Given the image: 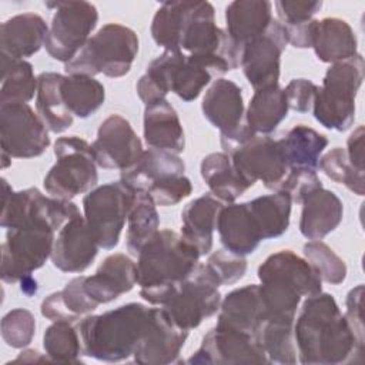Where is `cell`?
I'll list each match as a JSON object with an SVG mask.
<instances>
[{"label": "cell", "instance_id": "cell-1", "mask_svg": "<svg viewBox=\"0 0 365 365\" xmlns=\"http://www.w3.org/2000/svg\"><path fill=\"white\" fill-rule=\"evenodd\" d=\"M298 361L305 365H338L359 362L364 344L359 342L331 294L308 297L294 321Z\"/></svg>", "mask_w": 365, "mask_h": 365}, {"label": "cell", "instance_id": "cell-2", "mask_svg": "<svg viewBox=\"0 0 365 365\" xmlns=\"http://www.w3.org/2000/svg\"><path fill=\"white\" fill-rule=\"evenodd\" d=\"M200 257L198 250L181 234L160 230L137 255L140 297L163 307L198 265Z\"/></svg>", "mask_w": 365, "mask_h": 365}, {"label": "cell", "instance_id": "cell-3", "mask_svg": "<svg viewBox=\"0 0 365 365\" xmlns=\"http://www.w3.org/2000/svg\"><path fill=\"white\" fill-rule=\"evenodd\" d=\"M151 318L153 308L140 302L84 317L77 325L83 355L104 362L128 359L144 338Z\"/></svg>", "mask_w": 365, "mask_h": 365}, {"label": "cell", "instance_id": "cell-4", "mask_svg": "<svg viewBox=\"0 0 365 365\" xmlns=\"http://www.w3.org/2000/svg\"><path fill=\"white\" fill-rule=\"evenodd\" d=\"M257 274L267 315L295 317L302 297L322 292V281L314 267L291 250L271 254Z\"/></svg>", "mask_w": 365, "mask_h": 365}, {"label": "cell", "instance_id": "cell-5", "mask_svg": "<svg viewBox=\"0 0 365 365\" xmlns=\"http://www.w3.org/2000/svg\"><path fill=\"white\" fill-rule=\"evenodd\" d=\"M212 77L211 71L181 50H164L147 66L135 90L145 106L165 98L168 93L190 103L198 98Z\"/></svg>", "mask_w": 365, "mask_h": 365}, {"label": "cell", "instance_id": "cell-6", "mask_svg": "<svg viewBox=\"0 0 365 365\" xmlns=\"http://www.w3.org/2000/svg\"><path fill=\"white\" fill-rule=\"evenodd\" d=\"M137 53L138 37L135 31L118 23H107L64 64V70L67 74L90 77L104 74L118 78L131 70Z\"/></svg>", "mask_w": 365, "mask_h": 365}, {"label": "cell", "instance_id": "cell-7", "mask_svg": "<svg viewBox=\"0 0 365 365\" xmlns=\"http://www.w3.org/2000/svg\"><path fill=\"white\" fill-rule=\"evenodd\" d=\"M364 57L356 56L331 64L312 104L315 120L328 130L345 131L355 121V98L364 81Z\"/></svg>", "mask_w": 365, "mask_h": 365}, {"label": "cell", "instance_id": "cell-8", "mask_svg": "<svg viewBox=\"0 0 365 365\" xmlns=\"http://www.w3.org/2000/svg\"><path fill=\"white\" fill-rule=\"evenodd\" d=\"M53 151L56 163L43 180V187L50 197L71 200L96 188L98 165L91 144L77 135H66L56 140Z\"/></svg>", "mask_w": 365, "mask_h": 365}, {"label": "cell", "instance_id": "cell-9", "mask_svg": "<svg viewBox=\"0 0 365 365\" xmlns=\"http://www.w3.org/2000/svg\"><path fill=\"white\" fill-rule=\"evenodd\" d=\"M56 230L47 222L9 228L1 244V279L14 284L41 268L51 257Z\"/></svg>", "mask_w": 365, "mask_h": 365}, {"label": "cell", "instance_id": "cell-10", "mask_svg": "<svg viewBox=\"0 0 365 365\" xmlns=\"http://www.w3.org/2000/svg\"><path fill=\"white\" fill-rule=\"evenodd\" d=\"M135 191L121 181L98 185L83 198L84 220L100 248L113 250L134 202Z\"/></svg>", "mask_w": 365, "mask_h": 365}, {"label": "cell", "instance_id": "cell-11", "mask_svg": "<svg viewBox=\"0 0 365 365\" xmlns=\"http://www.w3.org/2000/svg\"><path fill=\"white\" fill-rule=\"evenodd\" d=\"M54 10L44 47L57 61H70L87 43L97 26L98 11L90 1H47Z\"/></svg>", "mask_w": 365, "mask_h": 365}, {"label": "cell", "instance_id": "cell-12", "mask_svg": "<svg viewBox=\"0 0 365 365\" xmlns=\"http://www.w3.org/2000/svg\"><path fill=\"white\" fill-rule=\"evenodd\" d=\"M3 207L0 224L3 228H17L31 222H47L58 231L70 218L80 214L71 200H60L44 195L31 187L13 191L6 178H1Z\"/></svg>", "mask_w": 365, "mask_h": 365}, {"label": "cell", "instance_id": "cell-13", "mask_svg": "<svg viewBox=\"0 0 365 365\" xmlns=\"http://www.w3.org/2000/svg\"><path fill=\"white\" fill-rule=\"evenodd\" d=\"M201 110L210 124L220 130L221 147L227 154L257 135L245 123L242 90L232 80L217 78L205 91Z\"/></svg>", "mask_w": 365, "mask_h": 365}, {"label": "cell", "instance_id": "cell-14", "mask_svg": "<svg viewBox=\"0 0 365 365\" xmlns=\"http://www.w3.org/2000/svg\"><path fill=\"white\" fill-rule=\"evenodd\" d=\"M220 287L207 264L198 262L163 308L180 328L191 331L205 318L218 312L221 305Z\"/></svg>", "mask_w": 365, "mask_h": 365}, {"label": "cell", "instance_id": "cell-15", "mask_svg": "<svg viewBox=\"0 0 365 365\" xmlns=\"http://www.w3.org/2000/svg\"><path fill=\"white\" fill-rule=\"evenodd\" d=\"M0 143L11 158H34L50 145L48 128L29 104H0Z\"/></svg>", "mask_w": 365, "mask_h": 365}, {"label": "cell", "instance_id": "cell-16", "mask_svg": "<svg viewBox=\"0 0 365 365\" xmlns=\"http://www.w3.org/2000/svg\"><path fill=\"white\" fill-rule=\"evenodd\" d=\"M238 174L252 187L261 181L268 190H277L288 173L279 140L269 135H254L230 154Z\"/></svg>", "mask_w": 365, "mask_h": 365}, {"label": "cell", "instance_id": "cell-17", "mask_svg": "<svg viewBox=\"0 0 365 365\" xmlns=\"http://www.w3.org/2000/svg\"><path fill=\"white\" fill-rule=\"evenodd\" d=\"M287 44L282 24L272 19L264 34L242 46L240 67L254 90L278 84L281 56Z\"/></svg>", "mask_w": 365, "mask_h": 365}, {"label": "cell", "instance_id": "cell-18", "mask_svg": "<svg viewBox=\"0 0 365 365\" xmlns=\"http://www.w3.org/2000/svg\"><path fill=\"white\" fill-rule=\"evenodd\" d=\"M188 364H268V358L255 335L215 327L210 329Z\"/></svg>", "mask_w": 365, "mask_h": 365}, {"label": "cell", "instance_id": "cell-19", "mask_svg": "<svg viewBox=\"0 0 365 365\" xmlns=\"http://www.w3.org/2000/svg\"><path fill=\"white\" fill-rule=\"evenodd\" d=\"M94 160L104 170H125L143 154V143L128 120L120 114L108 115L91 143Z\"/></svg>", "mask_w": 365, "mask_h": 365}, {"label": "cell", "instance_id": "cell-20", "mask_svg": "<svg viewBox=\"0 0 365 365\" xmlns=\"http://www.w3.org/2000/svg\"><path fill=\"white\" fill-rule=\"evenodd\" d=\"M98 248L84 215L78 214L58 230L50 259L61 272H83L97 257Z\"/></svg>", "mask_w": 365, "mask_h": 365}, {"label": "cell", "instance_id": "cell-21", "mask_svg": "<svg viewBox=\"0 0 365 365\" xmlns=\"http://www.w3.org/2000/svg\"><path fill=\"white\" fill-rule=\"evenodd\" d=\"M188 331L180 328L164 311L153 308L150 327L134 352V361L141 365H164L178 361Z\"/></svg>", "mask_w": 365, "mask_h": 365}, {"label": "cell", "instance_id": "cell-22", "mask_svg": "<svg viewBox=\"0 0 365 365\" xmlns=\"http://www.w3.org/2000/svg\"><path fill=\"white\" fill-rule=\"evenodd\" d=\"M47 33V23L36 13H21L7 19L0 26L1 63L31 57L44 46Z\"/></svg>", "mask_w": 365, "mask_h": 365}, {"label": "cell", "instance_id": "cell-23", "mask_svg": "<svg viewBox=\"0 0 365 365\" xmlns=\"http://www.w3.org/2000/svg\"><path fill=\"white\" fill-rule=\"evenodd\" d=\"M137 284V265L125 254H111L98 265L94 275L84 278V289L93 301L108 304L130 292Z\"/></svg>", "mask_w": 365, "mask_h": 365}, {"label": "cell", "instance_id": "cell-24", "mask_svg": "<svg viewBox=\"0 0 365 365\" xmlns=\"http://www.w3.org/2000/svg\"><path fill=\"white\" fill-rule=\"evenodd\" d=\"M267 309L262 301L259 285L251 284L228 292L218 309L215 327L230 328L255 335L264 321Z\"/></svg>", "mask_w": 365, "mask_h": 365}, {"label": "cell", "instance_id": "cell-25", "mask_svg": "<svg viewBox=\"0 0 365 365\" xmlns=\"http://www.w3.org/2000/svg\"><path fill=\"white\" fill-rule=\"evenodd\" d=\"M215 230L225 250L244 257L252 254L264 241L248 202L222 205Z\"/></svg>", "mask_w": 365, "mask_h": 365}, {"label": "cell", "instance_id": "cell-26", "mask_svg": "<svg viewBox=\"0 0 365 365\" xmlns=\"http://www.w3.org/2000/svg\"><path fill=\"white\" fill-rule=\"evenodd\" d=\"M301 204L299 232L309 241L322 240L342 222L344 204L331 190L317 188Z\"/></svg>", "mask_w": 365, "mask_h": 365}, {"label": "cell", "instance_id": "cell-27", "mask_svg": "<svg viewBox=\"0 0 365 365\" xmlns=\"http://www.w3.org/2000/svg\"><path fill=\"white\" fill-rule=\"evenodd\" d=\"M143 133L150 148L180 154L185 147L184 130L175 108L167 98L150 103L144 108Z\"/></svg>", "mask_w": 365, "mask_h": 365}, {"label": "cell", "instance_id": "cell-28", "mask_svg": "<svg viewBox=\"0 0 365 365\" xmlns=\"http://www.w3.org/2000/svg\"><path fill=\"white\" fill-rule=\"evenodd\" d=\"M311 47L319 61L329 64L358 54V40L352 27L338 17H325L314 21Z\"/></svg>", "mask_w": 365, "mask_h": 365}, {"label": "cell", "instance_id": "cell-29", "mask_svg": "<svg viewBox=\"0 0 365 365\" xmlns=\"http://www.w3.org/2000/svg\"><path fill=\"white\" fill-rule=\"evenodd\" d=\"M222 202L212 194H204L188 202L181 211V235L192 244L200 255L212 250V234L217 228Z\"/></svg>", "mask_w": 365, "mask_h": 365}, {"label": "cell", "instance_id": "cell-30", "mask_svg": "<svg viewBox=\"0 0 365 365\" xmlns=\"http://www.w3.org/2000/svg\"><path fill=\"white\" fill-rule=\"evenodd\" d=\"M184 171L185 164L178 154L148 148L143 151L134 164L121 171L120 181L133 191H147L158 180L170 175H182Z\"/></svg>", "mask_w": 365, "mask_h": 365}, {"label": "cell", "instance_id": "cell-31", "mask_svg": "<svg viewBox=\"0 0 365 365\" xmlns=\"http://www.w3.org/2000/svg\"><path fill=\"white\" fill-rule=\"evenodd\" d=\"M272 19L271 1L235 0L225 7V31L242 47L245 43L264 34Z\"/></svg>", "mask_w": 365, "mask_h": 365}, {"label": "cell", "instance_id": "cell-32", "mask_svg": "<svg viewBox=\"0 0 365 365\" xmlns=\"http://www.w3.org/2000/svg\"><path fill=\"white\" fill-rule=\"evenodd\" d=\"M86 275L70 279L61 291L46 297L40 305L41 315L51 322L67 321L74 322L83 315L91 314L98 304L90 298L84 289Z\"/></svg>", "mask_w": 365, "mask_h": 365}, {"label": "cell", "instance_id": "cell-33", "mask_svg": "<svg viewBox=\"0 0 365 365\" xmlns=\"http://www.w3.org/2000/svg\"><path fill=\"white\" fill-rule=\"evenodd\" d=\"M200 173L211 194L221 202L231 204L251 185L238 174L227 153H211L200 165Z\"/></svg>", "mask_w": 365, "mask_h": 365}, {"label": "cell", "instance_id": "cell-34", "mask_svg": "<svg viewBox=\"0 0 365 365\" xmlns=\"http://www.w3.org/2000/svg\"><path fill=\"white\" fill-rule=\"evenodd\" d=\"M63 74L44 71L37 77L36 108L48 131L54 134L64 133L73 125V114L68 111L63 94Z\"/></svg>", "mask_w": 365, "mask_h": 365}, {"label": "cell", "instance_id": "cell-35", "mask_svg": "<svg viewBox=\"0 0 365 365\" xmlns=\"http://www.w3.org/2000/svg\"><path fill=\"white\" fill-rule=\"evenodd\" d=\"M288 103L284 88L278 84L255 90L245 110V123L255 133L268 135L288 115Z\"/></svg>", "mask_w": 365, "mask_h": 365}, {"label": "cell", "instance_id": "cell-36", "mask_svg": "<svg viewBox=\"0 0 365 365\" xmlns=\"http://www.w3.org/2000/svg\"><path fill=\"white\" fill-rule=\"evenodd\" d=\"M294 317L265 315L255 332L268 364H295L297 348L294 339Z\"/></svg>", "mask_w": 365, "mask_h": 365}, {"label": "cell", "instance_id": "cell-37", "mask_svg": "<svg viewBox=\"0 0 365 365\" xmlns=\"http://www.w3.org/2000/svg\"><path fill=\"white\" fill-rule=\"evenodd\" d=\"M288 168H318L328 138L317 130L298 124L279 140Z\"/></svg>", "mask_w": 365, "mask_h": 365}, {"label": "cell", "instance_id": "cell-38", "mask_svg": "<svg viewBox=\"0 0 365 365\" xmlns=\"http://www.w3.org/2000/svg\"><path fill=\"white\" fill-rule=\"evenodd\" d=\"M262 240H272L287 232L291 220V197L284 191L257 197L248 201Z\"/></svg>", "mask_w": 365, "mask_h": 365}, {"label": "cell", "instance_id": "cell-39", "mask_svg": "<svg viewBox=\"0 0 365 365\" xmlns=\"http://www.w3.org/2000/svg\"><path fill=\"white\" fill-rule=\"evenodd\" d=\"M61 94L68 111L80 118L94 114L106 100L104 86L94 77L83 74L64 76Z\"/></svg>", "mask_w": 365, "mask_h": 365}, {"label": "cell", "instance_id": "cell-40", "mask_svg": "<svg viewBox=\"0 0 365 365\" xmlns=\"http://www.w3.org/2000/svg\"><path fill=\"white\" fill-rule=\"evenodd\" d=\"M127 224V250L130 251V254L138 255L141 248L160 231V217L157 205L145 191H135Z\"/></svg>", "mask_w": 365, "mask_h": 365}, {"label": "cell", "instance_id": "cell-41", "mask_svg": "<svg viewBox=\"0 0 365 365\" xmlns=\"http://www.w3.org/2000/svg\"><path fill=\"white\" fill-rule=\"evenodd\" d=\"M37 94V77L31 63L14 60L1 63L0 104H27Z\"/></svg>", "mask_w": 365, "mask_h": 365}, {"label": "cell", "instance_id": "cell-42", "mask_svg": "<svg viewBox=\"0 0 365 365\" xmlns=\"http://www.w3.org/2000/svg\"><path fill=\"white\" fill-rule=\"evenodd\" d=\"M43 348L50 361L61 364H80L83 344L77 328L67 321H56L46 328Z\"/></svg>", "mask_w": 365, "mask_h": 365}, {"label": "cell", "instance_id": "cell-43", "mask_svg": "<svg viewBox=\"0 0 365 365\" xmlns=\"http://www.w3.org/2000/svg\"><path fill=\"white\" fill-rule=\"evenodd\" d=\"M190 1H164L151 21V36L164 50H180V38Z\"/></svg>", "mask_w": 365, "mask_h": 365}, {"label": "cell", "instance_id": "cell-44", "mask_svg": "<svg viewBox=\"0 0 365 365\" xmlns=\"http://www.w3.org/2000/svg\"><path fill=\"white\" fill-rule=\"evenodd\" d=\"M318 168L332 181L345 185L354 194L362 197L365 192L364 171L356 170L348 160L346 151L342 147H335L321 155Z\"/></svg>", "mask_w": 365, "mask_h": 365}, {"label": "cell", "instance_id": "cell-45", "mask_svg": "<svg viewBox=\"0 0 365 365\" xmlns=\"http://www.w3.org/2000/svg\"><path fill=\"white\" fill-rule=\"evenodd\" d=\"M304 257L314 267L321 281L339 285L346 278V264L335 251L321 240L308 241L304 245Z\"/></svg>", "mask_w": 365, "mask_h": 365}, {"label": "cell", "instance_id": "cell-46", "mask_svg": "<svg viewBox=\"0 0 365 365\" xmlns=\"http://www.w3.org/2000/svg\"><path fill=\"white\" fill-rule=\"evenodd\" d=\"M34 334L36 318L26 308H14L1 319V338L11 348H26L33 341Z\"/></svg>", "mask_w": 365, "mask_h": 365}, {"label": "cell", "instance_id": "cell-47", "mask_svg": "<svg viewBox=\"0 0 365 365\" xmlns=\"http://www.w3.org/2000/svg\"><path fill=\"white\" fill-rule=\"evenodd\" d=\"M205 264L220 285H231L238 282L247 271L245 257L234 254L228 250H218L212 252Z\"/></svg>", "mask_w": 365, "mask_h": 365}, {"label": "cell", "instance_id": "cell-48", "mask_svg": "<svg viewBox=\"0 0 365 365\" xmlns=\"http://www.w3.org/2000/svg\"><path fill=\"white\" fill-rule=\"evenodd\" d=\"M155 205L171 207L190 197L192 192V184L188 177L170 175L158 180L145 191Z\"/></svg>", "mask_w": 365, "mask_h": 365}, {"label": "cell", "instance_id": "cell-49", "mask_svg": "<svg viewBox=\"0 0 365 365\" xmlns=\"http://www.w3.org/2000/svg\"><path fill=\"white\" fill-rule=\"evenodd\" d=\"M278 21L284 29L299 27L314 20V16L321 10L322 1H298V0H278L274 3Z\"/></svg>", "mask_w": 365, "mask_h": 365}, {"label": "cell", "instance_id": "cell-50", "mask_svg": "<svg viewBox=\"0 0 365 365\" xmlns=\"http://www.w3.org/2000/svg\"><path fill=\"white\" fill-rule=\"evenodd\" d=\"M322 182L312 168H289L285 178L275 191L287 192L292 202H302V200L314 190L321 188Z\"/></svg>", "mask_w": 365, "mask_h": 365}, {"label": "cell", "instance_id": "cell-51", "mask_svg": "<svg viewBox=\"0 0 365 365\" xmlns=\"http://www.w3.org/2000/svg\"><path fill=\"white\" fill-rule=\"evenodd\" d=\"M318 86L307 78H294L284 88L288 108L297 113H308L312 110Z\"/></svg>", "mask_w": 365, "mask_h": 365}, {"label": "cell", "instance_id": "cell-52", "mask_svg": "<svg viewBox=\"0 0 365 365\" xmlns=\"http://www.w3.org/2000/svg\"><path fill=\"white\" fill-rule=\"evenodd\" d=\"M362 297L364 285L359 284L354 287L346 295V312L345 318L354 331L356 339L364 344V319H362Z\"/></svg>", "mask_w": 365, "mask_h": 365}, {"label": "cell", "instance_id": "cell-53", "mask_svg": "<svg viewBox=\"0 0 365 365\" xmlns=\"http://www.w3.org/2000/svg\"><path fill=\"white\" fill-rule=\"evenodd\" d=\"M364 137H365L364 125L356 127L354 133L348 137L346 148H345L349 163L356 170H361V171H364Z\"/></svg>", "mask_w": 365, "mask_h": 365}, {"label": "cell", "instance_id": "cell-54", "mask_svg": "<svg viewBox=\"0 0 365 365\" xmlns=\"http://www.w3.org/2000/svg\"><path fill=\"white\" fill-rule=\"evenodd\" d=\"M20 361H23V362H36V361H50V359L46 354L41 355L36 349H24L17 355V358L13 362H20Z\"/></svg>", "mask_w": 365, "mask_h": 365}, {"label": "cell", "instance_id": "cell-55", "mask_svg": "<svg viewBox=\"0 0 365 365\" xmlns=\"http://www.w3.org/2000/svg\"><path fill=\"white\" fill-rule=\"evenodd\" d=\"M20 284H21L20 288H21V291H23L26 295H33V294L37 292V281H36L31 275L23 278V279L20 281Z\"/></svg>", "mask_w": 365, "mask_h": 365}, {"label": "cell", "instance_id": "cell-56", "mask_svg": "<svg viewBox=\"0 0 365 365\" xmlns=\"http://www.w3.org/2000/svg\"><path fill=\"white\" fill-rule=\"evenodd\" d=\"M11 164V157L6 153H1V167L7 168Z\"/></svg>", "mask_w": 365, "mask_h": 365}]
</instances>
